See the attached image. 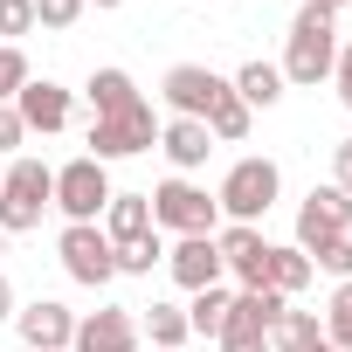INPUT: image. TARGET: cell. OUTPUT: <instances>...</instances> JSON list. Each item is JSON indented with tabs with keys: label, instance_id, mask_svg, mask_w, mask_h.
I'll return each mask as SVG.
<instances>
[{
	"label": "cell",
	"instance_id": "27",
	"mask_svg": "<svg viewBox=\"0 0 352 352\" xmlns=\"http://www.w3.org/2000/svg\"><path fill=\"white\" fill-rule=\"evenodd\" d=\"M311 270H324V276H352V235H338V242H324V249H311Z\"/></svg>",
	"mask_w": 352,
	"mask_h": 352
},
{
	"label": "cell",
	"instance_id": "31",
	"mask_svg": "<svg viewBox=\"0 0 352 352\" xmlns=\"http://www.w3.org/2000/svg\"><path fill=\"white\" fill-rule=\"evenodd\" d=\"M331 187L352 201V138H338V145H331Z\"/></svg>",
	"mask_w": 352,
	"mask_h": 352
},
{
	"label": "cell",
	"instance_id": "38",
	"mask_svg": "<svg viewBox=\"0 0 352 352\" xmlns=\"http://www.w3.org/2000/svg\"><path fill=\"white\" fill-rule=\"evenodd\" d=\"M0 256H8V228H0Z\"/></svg>",
	"mask_w": 352,
	"mask_h": 352
},
{
	"label": "cell",
	"instance_id": "2",
	"mask_svg": "<svg viewBox=\"0 0 352 352\" xmlns=\"http://www.w3.org/2000/svg\"><path fill=\"white\" fill-rule=\"evenodd\" d=\"M49 208H56V166H42V159L21 152L8 173H0V228L28 235V228H42Z\"/></svg>",
	"mask_w": 352,
	"mask_h": 352
},
{
	"label": "cell",
	"instance_id": "8",
	"mask_svg": "<svg viewBox=\"0 0 352 352\" xmlns=\"http://www.w3.org/2000/svg\"><path fill=\"white\" fill-rule=\"evenodd\" d=\"M104 201H111V173H104L90 152L69 159V166H56V208H63L69 221H97Z\"/></svg>",
	"mask_w": 352,
	"mask_h": 352
},
{
	"label": "cell",
	"instance_id": "3",
	"mask_svg": "<svg viewBox=\"0 0 352 352\" xmlns=\"http://www.w3.org/2000/svg\"><path fill=\"white\" fill-rule=\"evenodd\" d=\"M276 194H283V173H276V159H263V152L235 159V166L221 173V187H214L221 214H228V221H249V228L276 208Z\"/></svg>",
	"mask_w": 352,
	"mask_h": 352
},
{
	"label": "cell",
	"instance_id": "36",
	"mask_svg": "<svg viewBox=\"0 0 352 352\" xmlns=\"http://www.w3.org/2000/svg\"><path fill=\"white\" fill-rule=\"evenodd\" d=\"M83 8H124V0H83Z\"/></svg>",
	"mask_w": 352,
	"mask_h": 352
},
{
	"label": "cell",
	"instance_id": "25",
	"mask_svg": "<svg viewBox=\"0 0 352 352\" xmlns=\"http://www.w3.org/2000/svg\"><path fill=\"white\" fill-rule=\"evenodd\" d=\"M324 345H352V276L331 290V304H324Z\"/></svg>",
	"mask_w": 352,
	"mask_h": 352
},
{
	"label": "cell",
	"instance_id": "34",
	"mask_svg": "<svg viewBox=\"0 0 352 352\" xmlns=\"http://www.w3.org/2000/svg\"><path fill=\"white\" fill-rule=\"evenodd\" d=\"M14 318V283H8V270H0V324Z\"/></svg>",
	"mask_w": 352,
	"mask_h": 352
},
{
	"label": "cell",
	"instance_id": "1",
	"mask_svg": "<svg viewBox=\"0 0 352 352\" xmlns=\"http://www.w3.org/2000/svg\"><path fill=\"white\" fill-rule=\"evenodd\" d=\"M331 63H338V21L331 14H318V8H297V21H290V42H283V83H297V90H318L324 76H331Z\"/></svg>",
	"mask_w": 352,
	"mask_h": 352
},
{
	"label": "cell",
	"instance_id": "18",
	"mask_svg": "<svg viewBox=\"0 0 352 352\" xmlns=\"http://www.w3.org/2000/svg\"><path fill=\"white\" fill-rule=\"evenodd\" d=\"M324 345V318L318 311H283L270 324V352H318Z\"/></svg>",
	"mask_w": 352,
	"mask_h": 352
},
{
	"label": "cell",
	"instance_id": "6",
	"mask_svg": "<svg viewBox=\"0 0 352 352\" xmlns=\"http://www.w3.org/2000/svg\"><path fill=\"white\" fill-rule=\"evenodd\" d=\"M56 256H63L69 283H83V290H104V283L118 276V249L104 242L97 221H69V228L56 235Z\"/></svg>",
	"mask_w": 352,
	"mask_h": 352
},
{
	"label": "cell",
	"instance_id": "35",
	"mask_svg": "<svg viewBox=\"0 0 352 352\" xmlns=\"http://www.w3.org/2000/svg\"><path fill=\"white\" fill-rule=\"evenodd\" d=\"M304 8H318V14H331V21H338V8H345V0H304Z\"/></svg>",
	"mask_w": 352,
	"mask_h": 352
},
{
	"label": "cell",
	"instance_id": "13",
	"mask_svg": "<svg viewBox=\"0 0 352 352\" xmlns=\"http://www.w3.org/2000/svg\"><path fill=\"white\" fill-rule=\"evenodd\" d=\"M69 352H138V324H131V311H90V318H76V338H69Z\"/></svg>",
	"mask_w": 352,
	"mask_h": 352
},
{
	"label": "cell",
	"instance_id": "17",
	"mask_svg": "<svg viewBox=\"0 0 352 352\" xmlns=\"http://www.w3.org/2000/svg\"><path fill=\"white\" fill-rule=\"evenodd\" d=\"M228 90H235V97H242L249 111H270V104L283 97V69L256 56V63H242V69H235V83H228Z\"/></svg>",
	"mask_w": 352,
	"mask_h": 352
},
{
	"label": "cell",
	"instance_id": "4",
	"mask_svg": "<svg viewBox=\"0 0 352 352\" xmlns=\"http://www.w3.org/2000/svg\"><path fill=\"white\" fill-rule=\"evenodd\" d=\"M152 228H173V235H214L221 228V201L208 187H194L187 173H173V180L152 194Z\"/></svg>",
	"mask_w": 352,
	"mask_h": 352
},
{
	"label": "cell",
	"instance_id": "22",
	"mask_svg": "<svg viewBox=\"0 0 352 352\" xmlns=\"http://www.w3.org/2000/svg\"><path fill=\"white\" fill-rule=\"evenodd\" d=\"M249 124H256V111H249L235 90H228V97L208 111V138H221V145H242V138H249Z\"/></svg>",
	"mask_w": 352,
	"mask_h": 352
},
{
	"label": "cell",
	"instance_id": "16",
	"mask_svg": "<svg viewBox=\"0 0 352 352\" xmlns=\"http://www.w3.org/2000/svg\"><path fill=\"white\" fill-rule=\"evenodd\" d=\"M159 152L180 166V173H194V166H208L214 138H208V124H201V118H166V124H159Z\"/></svg>",
	"mask_w": 352,
	"mask_h": 352
},
{
	"label": "cell",
	"instance_id": "29",
	"mask_svg": "<svg viewBox=\"0 0 352 352\" xmlns=\"http://www.w3.org/2000/svg\"><path fill=\"white\" fill-rule=\"evenodd\" d=\"M28 28H35V0H0V35L14 42V35H28Z\"/></svg>",
	"mask_w": 352,
	"mask_h": 352
},
{
	"label": "cell",
	"instance_id": "14",
	"mask_svg": "<svg viewBox=\"0 0 352 352\" xmlns=\"http://www.w3.org/2000/svg\"><path fill=\"white\" fill-rule=\"evenodd\" d=\"M14 111H21L28 131H63V124H69V90L49 83V76H28V90L14 97Z\"/></svg>",
	"mask_w": 352,
	"mask_h": 352
},
{
	"label": "cell",
	"instance_id": "15",
	"mask_svg": "<svg viewBox=\"0 0 352 352\" xmlns=\"http://www.w3.org/2000/svg\"><path fill=\"white\" fill-rule=\"evenodd\" d=\"M97 228H104V242H111V249H124V242L152 235V194H111V201H104V214H97Z\"/></svg>",
	"mask_w": 352,
	"mask_h": 352
},
{
	"label": "cell",
	"instance_id": "10",
	"mask_svg": "<svg viewBox=\"0 0 352 352\" xmlns=\"http://www.w3.org/2000/svg\"><path fill=\"white\" fill-rule=\"evenodd\" d=\"M214 249H221V270L242 276V290H270V242H263V228L228 221V228H214Z\"/></svg>",
	"mask_w": 352,
	"mask_h": 352
},
{
	"label": "cell",
	"instance_id": "33",
	"mask_svg": "<svg viewBox=\"0 0 352 352\" xmlns=\"http://www.w3.org/2000/svg\"><path fill=\"white\" fill-rule=\"evenodd\" d=\"M331 83H338V104L352 111V42H338V63H331Z\"/></svg>",
	"mask_w": 352,
	"mask_h": 352
},
{
	"label": "cell",
	"instance_id": "5",
	"mask_svg": "<svg viewBox=\"0 0 352 352\" xmlns=\"http://www.w3.org/2000/svg\"><path fill=\"white\" fill-rule=\"evenodd\" d=\"M159 145V118H152V104L138 97V104H124L118 118H97L90 124V159L97 166H111V159H131V152H152Z\"/></svg>",
	"mask_w": 352,
	"mask_h": 352
},
{
	"label": "cell",
	"instance_id": "9",
	"mask_svg": "<svg viewBox=\"0 0 352 352\" xmlns=\"http://www.w3.org/2000/svg\"><path fill=\"white\" fill-rule=\"evenodd\" d=\"M338 235H352V201H345L338 187H311L304 208H297V249L311 256V249H324V242H338Z\"/></svg>",
	"mask_w": 352,
	"mask_h": 352
},
{
	"label": "cell",
	"instance_id": "23",
	"mask_svg": "<svg viewBox=\"0 0 352 352\" xmlns=\"http://www.w3.org/2000/svg\"><path fill=\"white\" fill-rule=\"evenodd\" d=\"M145 331H152V352H180L194 331H187V311H173V304H152L145 311Z\"/></svg>",
	"mask_w": 352,
	"mask_h": 352
},
{
	"label": "cell",
	"instance_id": "12",
	"mask_svg": "<svg viewBox=\"0 0 352 352\" xmlns=\"http://www.w3.org/2000/svg\"><path fill=\"white\" fill-rule=\"evenodd\" d=\"M166 270H173L180 290H214V283H221V249H214V235H180V242L166 249Z\"/></svg>",
	"mask_w": 352,
	"mask_h": 352
},
{
	"label": "cell",
	"instance_id": "11",
	"mask_svg": "<svg viewBox=\"0 0 352 352\" xmlns=\"http://www.w3.org/2000/svg\"><path fill=\"white\" fill-rule=\"evenodd\" d=\"M14 324H21V345H28V352H63V345L76 338V311H69V304H56V297L21 304V311H14Z\"/></svg>",
	"mask_w": 352,
	"mask_h": 352
},
{
	"label": "cell",
	"instance_id": "7",
	"mask_svg": "<svg viewBox=\"0 0 352 352\" xmlns=\"http://www.w3.org/2000/svg\"><path fill=\"white\" fill-rule=\"evenodd\" d=\"M159 97H166L173 118H201V124H208V111L228 97V76H214L208 63H173L166 83H159Z\"/></svg>",
	"mask_w": 352,
	"mask_h": 352
},
{
	"label": "cell",
	"instance_id": "30",
	"mask_svg": "<svg viewBox=\"0 0 352 352\" xmlns=\"http://www.w3.org/2000/svg\"><path fill=\"white\" fill-rule=\"evenodd\" d=\"M221 352H270V331H242V324H221V338H214Z\"/></svg>",
	"mask_w": 352,
	"mask_h": 352
},
{
	"label": "cell",
	"instance_id": "37",
	"mask_svg": "<svg viewBox=\"0 0 352 352\" xmlns=\"http://www.w3.org/2000/svg\"><path fill=\"white\" fill-rule=\"evenodd\" d=\"M318 352H352V345H318Z\"/></svg>",
	"mask_w": 352,
	"mask_h": 352
},
{
	"label": "cell",
	"instance_id": "21",
	"mask_svg": "<svg viewBox=\"0 0 352 352\" xmlns=\"http://www.w3.org/2000/svg\"><path fill=\"white\" fill-rule=\"evenodd\" d=\"M228 304H235V297H228L221 283H214V290H194V304H187V331H194V338H221Z\"/></svg>",
	"mask_w": 352,
	"mask_h": 352
},
{
	"label": "cell",
	"instance_id": "24",
	"mask_svg": "<svg viewBox=\"0 0 352 352\" xmlns=\"http://www.w3.org/2000/svg\"><path fill=\"white\" fill-rule=\"evenodd\" d=\"M159 263H166V242H159V228H152V235H138V242H124V249H118V276H152V270H159Z\"/></svg>",
	"mask_w": 352,
	"mask_h": 352
},
{
	"label": "cell",
	"instance_id": "39",
	"mask_svg": "<svg viewBox=\"0 0 352 352\" xmlns=\"http://www.w3.org/2000/svg\"><path fill=\"white\" fill-rule=\"evenodd\" d=\"M21 352H28V345H21Z\"/></svg>",
	"mask_w": 352,
	"mask_h": 352
},
{
	"label": "cell",
	"instance_id": "32",
	"mask_svg": "<svg viewBox=\"0 0 352 352\" xmlns=\"http://www.w3.org/2000/svg\"><path fill=\"white\" fill-rule=\"evenodd\" d=\"M21 138H28L21 111H14V104H0V152H21Z\"/></svg>",
	"mask_w": 352,
	"mask_h": 352
},
{
	"label": "cell",
	"instance_id": "19",
	"mask_svg": "<svg viewBox=\"0 0 352 352\" xmlns=\"http://www.w3.org/2000/svg\"><path fill=\"white\" fill-rule=\"evenodd\" d=\"M311 276H318V270H311V256H304L297 242H290V249H276V242H270V290H276V297H297Z\"/></svg>",
	"mask_w": 352,
	"mask_h": 352
},
{
	"label": "cell",
	"instance_id": "28",
	"mask_svg": "<svg viewBox=\"0 0 352 352\" xmlns=\"http://www.w3.org/2000/svg\"><path fill=\"white\" fill-rule=\"evenodd\" d=\"M83 0H35V28H76Z\"/></svg>",
	"mask_w": 352,
	"mask_h": 352
},
{
	"label": "cell",
	"instance_id": "26",
	"mask_svg": "<svg viewBox=\"0 0 352 352\" xmlns=\"http://www.w3.org/2000/svg\"><path fill=\"white\" fill-rule=\"evenodd\" d=\"M28 90V56H21V42H0V104H14Z\"/></svg>",
	"mask_w": 352,
	"mask_h": 352
},
{
	"label": "cell",
	"instance_id": "20",
	"mask_svg": "<svg viewBox=\"0 0 352 352\" xmlns=\"http://www.w3.org/2000/svg\"><path fill=\"white\" fill-rule=\"evenodd\" d=\"M90 104H97V118H118L124 104H138V83L124 69H90Z\"/></svg>",
	"mask_w": 352,
	"mask_h": 352
}]
</instances>
